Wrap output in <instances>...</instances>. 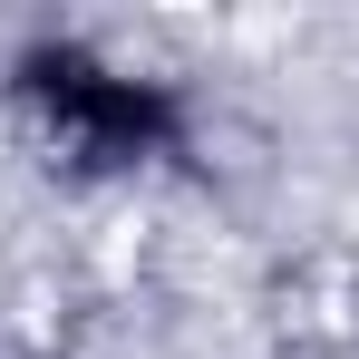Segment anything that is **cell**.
Returning a JSON list of instances; mask_svg holds the SVG:
<instances>
[{"instance_id":"6da1fadb","label":"cell","mask_w":359,"mask_h":359,"mask_svg":"<svg viewBox=\"0 0 359 359\" xmlns=\"http://www.w3.org/2000/svg\"><path fill=\"white\" fill-rule=\"evenodd\" d=\"M20 97L49 126V146L78 156V165H146L175 136V97L156 78H126V68L88 59V49H29L20 59Z\"/></svg>"}]
</instances>
